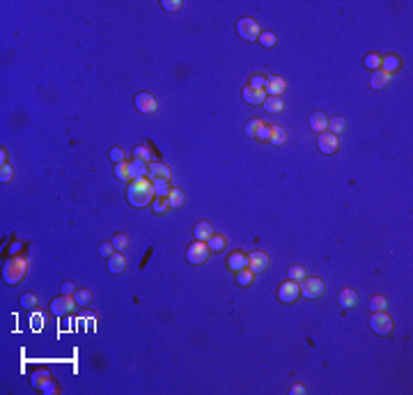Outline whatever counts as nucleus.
Wrapping results in <instances>:
<instances>
[{
    "label": "nucleus",
    "mask_w": 413,
    "mask_h": 395,
    "mask_svg": "<svg viewBox=\"0 0 413 395\" xmlns=\"http://www.w3.org/2000/svg\"><path fill=\"white\" fill-rule=\"evenodd\" d=\"M156 198V193H154V186H152L150 179H131L127 186V200L131 207H147L152 205V200Z\"/></svg>",
    "instance_id": "obj_1"
},
{
    "label": "nucleus",
    "mask_w": 413,
    "mask_h": 395,
    "mask_svg": "<svg viewBox=\"0 0 413 395\" xmlns=\"http://www.w3.org/2000/svg\"><path fill=\"white\" fill-rule=\"evenodd\" d=\"M28 276V260L26 257H9L2 267V281L7 285H19Z\"/></svg>",
    "instance_id": "obj_2"
},
{
    "label": "nucleus",
    "mask_w": 413,
    "mask_h": 395,
    "mask_svg": "<svg viewBox=\"0 0 413 395\" xmlns=\"http://www.w3.org/2000/svg\"><path fill=\"white\" fill-rule=\"evenodd\" d=\"M370 329L377 336H390L392 333V329H395V322H392V317L388 315L386 310H381V312H372V317H370Z\"/></svg>",
    "instance_id": "obj_3"
},
{
    "label": "nucleus",
    "mask_w": 413,
    "mask_h": 395,
    "mask_svg": "<svg viewBox=\"0 0 413 395\" xmlns=\"http://www.w3.org/2000/svg\"><path fill=\"white\" fill-rule=\"evenodd\" d=\"M236 35L241 37L243 42H257L259 35H262V30H259V26L253 19H239L236 21Z\"/></svg>",
    "instance_id": "obj_4"
},
{
    "label": "nucleus",
    "mask_w": 413,
    "mask_h": 395,
    "mask_svg": "<svg viewBox=\"0 0 413 395\" xmlns=\"http://www.w3.org/2000/svg\"><path fill=\"white\" fill-rule=\"evenodd\" d=\"M209 255H211V251H209V246H206L205 241H193L191 246L186 248V260H188V264H205V262L209 260Z\"/></svg>",
    "instance_id": "obj_5"
},
{
    "label": "nucleus",
    "mask_w": 413,
    "mask_h": 395,
    "mask_svg": "<svg viewBox=\"0 0 413 395\" xmlns=\"http://www.w3.org/2000/svg\"><path fill=\"white\" fill-rule=\"evenodd\" d=\"M32 386H35L37 391H42V393H57L55 381H53V377H51V372L46 367L32 372Z\"/></svg>",
    "instance_id": "obj_6"
},
{
    "label": "nucleus",
    "mask_w": 413,
    "mask_h": 395,
    "mask_svg": "<svg viewBox=\"0 0 413 395\" xmlns=\"http://www.w3.org/2000/svg\"><path fill=\"white\" fill-rule=\"evenodd\" d=\"M299 287H301V296H306V299H310V301L324 296V292H326V285H324L321 278H306Z\"/></svg>",
    "instance_id": "obj_7"
},
{
    "label": "nucleus",
    "mask_w": 413,
    "mask_h": 395,
    "mask_svg": "<svg viewBox=\"0 0 413 395\" xmlns=\"http://www.w3.org/2000/svg\"><path fill=\"white\" fill-rule=\"evenodd\" d=\"M276 296H278L280 304H294V301H296V299L301 296L299 282H294V281L280 282V285H278V292H276Z\"/></svg>",
    "instance_id": "obj_8"
},
{
    "label": "nucleus",
    "mask_w": 413,
    "mask_h": 395,
    "mask_svg": "<svg viewBox=\"0 0 413 395\" xmlns=\"http://www.w3.org/2000/svg\"><path fill=\"white\" fill-rule=\"evenodd\" d=\"M76 308V301H74V296H57V299H53L51 301V312L55 315V317H64V315H69V312Z\"/></svg>",
    "instance_id": "obj_9"
},
{
    "label": "nucleus",
    "mask_w": 413,
    "mask_h": 395,
    "mask_svg": "<svg viewBox=\"0 0 413 395\" xmlns=\"http://www.w3.org/2000/svg\"><path fill=\"white\" fill-rule=\"evenodd\" d=\"M269 264L271 260L266 251H253V253H248V269L253 274H264L269 269Z\"/></svg>",
    "instance_id": "obj_10"
},
{
    "label": "nucleus",
    "mask_w": 413,
    "mask_h": 395,
    "mask_svg": "<svg viewBox=\"0 0 413 395\" xmlns=\"http://www.w3.org/2000/svg\"><path fill=\"white\" fill-rule=\"evenodd\" d=\"M317 147H319L321 154H335V152L340 149V141H337V136H333L331 131H324V134H319V138H317Z\"/></svg>",
    "instance_id": "obj_11"
},
{
    "label": "nucleus",
    "mask_w": 413,
    "mask_h": 395,
    "mask_svg": "<svg viewBox=\"0 0 413 395\" xmlns=\"http://www.w3.org/2000/svg\"><path fill=\"white\" fill-rule=\"evenodd\" d=\"M135 108H138L140 113H145V115H154V113H156V108H158V104H156V99L152 97L150 92H138V94H135Z\"/></svg>",
    "instance_id": "obj_12"
},
{
    "label": "nucleus",
    "mask_w": 413,
    "mask_h": 395,
    "mask_svg": "<svg viewBox=\"0 0 413 395\" xmlns=\"http://www.w3.org/2000/svg\"><path fill=\"white\" fill-rule=\"evenodd\" d=\"M266 99V90L264 87H255V85H246L243 87V101H248L250 106H262Z\"/></svg>",
    "instance_id": "obj_13"
},
{
    "label": "nucleus",
    "mask_w": 413,
    "mask_h": 395,
    "mask_svg": "<svg viewBox=\"0 0 413 395\" xmlns=\"http://www.w3.org/2000/svg\"><path fill=\"white\" fill-rule=\"evenodd\" d=\"M147 177H150V182H154V179H168V182H170V179H172V170L168 168L165 163H161V161H152Z\"/></svg>",
    "instance_id": "obj_14"
},
{
    "label": "nucleus",
    "mask_w": 413,
    "mask_h": 395,
    "mask_svg": "<svg viewBox=\"0 0 413 395\" xmlns=\"http://www.w3.org/2000/svg\"><path fill=\"white\" fill-rule=\"evenodd\" d=\"M266 97H283V92L287 90V83H285V78H280V76H271L269 78V83H266Z\"/></svg>",
    "instance_id": "obj_15"
},
{
    "label": "nucleus",
    "mask_w": 413,
    "mask_h": 395,
    "mask_svg": "<svg viewBox=\"0 0 413 395\" xmlns=\"http://www.w3.org/2000/svg\"><path fill=\"white\" fill-rule=\"evenodd\" d=\"M228 267L232 269V271H241V269H248V253H243V251H236V253H232L228 257Z\"/></svg>",
    "instance_id": "obj_16"
},
{
    "label": "nucleus",
    "mask_w": 413,
    "mask_h": 395,
    "mask_svg": "<svg viewBox=\"0 0 413 395\" xmlns=\"http://www.w3.org/2000/svg\"><path fill=\"white\" fill-rule=\"evenodd\" d=\"M337 301H340L342 308H356V304H358V292L354 287H344L340 292V296H337Z\"/></svg>",
    "instance_id": "obj_17"
},
{
    "label": "nucleus",
    "mask_w": 413,
    "mask_h": 395,
    "mask_svg": "<svg viewBox=\"0 0 413 395\" xmlns=\"http://www.w3.org/2000/svg\"><path fill=\"white\" fill-rule=\"evenodd\" d=\"M228 244H230L228 237H225V234H218V232H214L209 237V241H206V246H209L211 253H223V251L228 248Z\"/></svg>",
    "instance_id": "obj_18"
},
{
    "label": "nucleus",
    "mask_w": 413,
    "mask_h": 395,
    "mask_svg": "<svg viewBox=\"0 0 413 395\" xmlns=\"http://www.w3.org/2000/svg\"><path fill=\"white\" fill-rule=\"evenodd\" d=\"M402 69V60H399V56H395V53H390V56L381 57V71H386L388 76L390 74H395V71Z\"/></svg>",
    "instance_id": "obj_19"
},
{
    "label": "nucleus",
    "mask_w": 413,
    "mask_h": 395,
    "mask_svg": "<svg viewBox=\"0 0 413 395\" xmlns=\"http://www.w3.org/2000/svg\"><path fill=\"white\" fill-rule=\"evenodd\" d=\"M124 269H127V260H124V255H122L120 251L108 257V271H110V274L117 276V274H122Z\"/></svg>",
    "instance_id": "obj_20"
},
{
    "label": "nucleus",
    "mask_w": 413,
    "mask_h": 395,
    "mask_svg": "<svg viewBox=\"0 0 413 395\" xmlns=\"http://www.w3.org/2000/svg\"><path fill=\"white\" fill-rule=\"evenodd\" d=\"M193 234H195V241H209V237L214 234V227H211V223L209 221H200L198 226H195V230H193Z\"/></svg>",
    "instance_id": "obj_21"
},
{
    "label": "nucleus",
    "mask_w": 413,
    "mask_h": 395,
    "mask_svg": "<svg viewBox=\"0 0 413 395\" xmlns=\"http://www.w3.org/2000/svg\"><path fill=\"white\" fill-rule=\"evenodd\" d=\"M129 172H131V179H143L150 172V163L133 159V163H129Z\"/></svg>",
    "instance_id": "obj_22"
},
{
    "label": "nucleus",
    "mask_w": 413,
    "mask_h": 395,
    "mask_svg": "<svg viewBox=\"0 0 413 395\" xmlns=\"http://www.w3.org/2000/svg\"><path fill=\"white\" fill-rule=\"evenodd\" d=\"M388 81H390V76H388L386 71H381V69H377V71H372V74H370V87H372V90H384L386 85H388Z\"/></svg>",
    "instance_id": "obj_23"
},
{
    "label": "nucleus",
    "mask_w": 413,
    "mask_h": 395,
    "mask_svg": "<svg viewBox=\"0 0 413 395\" xmlns=\"http://www.w3.org/2000/svg\"><path fill=\"white\" fill-rule=\"evenodd\" d=\"M271 145H276V147H280V145H285L287 142V131L283 127H278V124H271V138H269Z\"/></svg>",
    "instance_id": "obj_24"
},
{
    "label": "nucleus",
    "mask_w": 413,
    "mask_h": 395,
    "mask_svg": "<svg viewBox=\"0 0 413 395\" xmlns=\"http://www.w3.org/2000/svg\"><path fill=\"white\" fill-rule=\"evenodd\" d=\"M310 127H312V131H317V134H324L328 129V117L324 113H312L310 115Z\"/></svg>",
    "instance_id": "obj_25"
},
{
    "label": "nucleus",
    "mask_w": 413,
    "mask_h": 395,
    "mask_svg": "<svg viewBox=\"0 0 413 395\" xmlns=\"http://www.w3.org/2000/svg\"><path fill=\"white\" fill-rule=\"evenodd\" d=\"M74 301H76V306H80V308H83V306H90L92 304V292L87 287H78L74 292Z\"/></svg>",
    "instance_id": "obj_26"
},
{
    "label": "nucleus",
    "mask_w": 413,
    "mask_h": 395,
    "mask_svg": "<svg viewBox=\"0 0 413 395\" xmlns=\"http://www.w3.org/2000/svg\"><path fill=\"white\" fill-rule=\"evenodd\" d=\"M165 200H168V207H170V209H177V207L184 205L186 198H184V193H181L179 189H170V193H168Z\"/></svg>",
    "instance_id": "obj_27"
},
{
    "label": "nucleus",
    "mask_w": 413,
    "mask_h": 395,
    "mask_svg": "<svg viewBox=\"0 0 413 395\" xmlns=\"http://www.w3.org/2000/svg\"><path fill=\"white\" fill-rule=\"evenodd\" d=\"M269 113H280L283 108H285V104H283V97H266L262 104Z\"/></svg>",
    "instance_id": "obj_28"
},
{
    "label": "nucleus",
    "mask_w": 413,
    "mask_h": 395,
    "mask_svg": "<svg viewBox=\"0 0 413 395\" xmlns=\"http://www.w3.org/2000/svg\"><path fill=\"white\" fill-rule=\"evenodd\" d=\"M152 186H154V193H156V198H168V193H170V182L168 179H154L152 182Z\"/></svg>",
    "instance_id": "obj_29"
},
{
    "label": "nucleus",
    "mask_w": 413,
    "mask_h": 395,
    "mask_svg": "<svg viewBox=\"0 0 413 395\" xmlns=\"http://www.w3.org/2000/svg\"><path fill=\"white\" fill-rule=\"evenodd\" d=\"M115 177H117L120 182H131V172H129V163L127 161L115 163Z\"/></svg>",
    "instance_id": "obj_30"
},
{
    "label": "nucleus",
    "mask_w": 413,
    "mask_h": 395,
    "mask_svg": "<svg viewBox=\"0 0 413 395\" xmlns=\"http://www.w3.org/2000/svg\"><path fill=\"white\" fill-rule=\"evenodd\" d=\"M344 127H347V122H344V117H333V120H328V129L326 131H331L333 136H337V134H342L344 131Z\"/></svg>",
    "instance_id": "obj_31"
},
{
    "label": "nucleus",
    "mask_w": 413,
    "mask_h": 395,
    "mask_svg": "<svg viewBox=\"0 0 413 395\" xmlns=\"http://www.w3.org/2000/svg\"><path fill=\"white\" fill-rule=\"evenodd\" d=\"M253 278H255V274H253L250 269H241V271H236V282H239L241 287L253 285Z\"/></svg>",
    "instance_id": "obj_32"
},
{
    "label": "nucleus",
    "mask_w": 413,
    "mask_h": 395,
    "mask_svg": "<svg viewBox=\"0 0 413 395\" xmlns=\"http://www.w3.org/2000/svg\"><path fill=\"white\" fill-rule=\"evenodd\" d=\"M363 64L370 71H377V69H381V57H379L377 53H367V56L363 57Z\"/></svg>",
    "instance_id": "obj_33"
},
{
    "label": "nucleus",
    "mask_w": 413,
    "mask_h": 395,
    "mask_svg": "<svg viewBox=\"0 0 413 395\" xmlns=\"http://www.w3.org/2000/svg\"><path fill=\"white\" fill-rule=\"evenodd\" d=\"M388 308V301H386V296H372L370 299V310L372 312H381V310H386Z\"/></svg>",
    "instance_id": "obj_34"
},
{
    "label": "nucleus",
    "mask_w": 413,
    "mask_h": 395,
    "mask_svg": "<svg viewBox=\"0 0 413 395\" xmlns=\"http://www.w3.org/2000/svg\"><path fill=\"white\" fill-rule=\"evenodd\" d=\"M152 209H154L156 216H163L170 207H168V200H165V198H154V200H152Z\"/></svg>",
    "instance_id": "obj_35"
},
{
    "label": "nucleus",
    "mask_w": 413,
    "mask_h": 395,
    "mask_svg": "<svg viewBox=\"0 0 413 395\" xmlns=\"http://www.w3.org/2000/svg\"><path fill=\"white\" fill-rule=\"evenodd\" d=\"M308 278V274H306V269L301 267V264H294L292 269H289V281H294V282H303Z\"/></svg>",
    "instance_id": "obj_36"
},
{
    "label": "nucleus",
    "mask_w": 413,
    "mask_h": 395,
    "mask_svg": "<svg viewBox=\"0 0 413 395\" xmlns=\"http://www.w3.org/2000/svg\"><path fill=\"white\" fill-rule=\"evenodd\" d=\"M133 159L145 161V163H152V152L145 147V145H138V147H133Z\"/></svg>",
    "instance_id": "obj_37"
},
{
    "label": "nucleus",
    "mask_w": 413,
    "mask_h": 395,
    "mask_svg": "<svg viewBox=\"0 0 413 395\" xmlns=\"http://www.w3.org/2000/svg\"><path fill=\"white\" fill-rule=\"evenodd\" d=\"M257 42L262 44V46H266V49H271V46H276V32H271V30H262V35H259Z\"/></svg>",
    "instance_id": "obj_38"
},
{
    "label": "nucleus",
    "mask_w": 413,
    "mask_h": 395,
    "mask_svg": "<svg viewBox=\"0 0 413 395\" xmlns=\"http://www.w3.org/2000/svg\"><path fill=\"white\" fill-rule=\"evenodd\" d=\"M262 122L264 120H248V124H246V136H248V138H257L259 129H262Z\"/></svg>",
    "instance_id": "obj_39"
},
{
    "label": "nucleus",
    "mask_w": 413,
    "mask_h": 395,
    "mask_svg": "<svg viewBox=\"0 0 413 395\" xmlns=\"http://www.w3.org/2000/svg\"><path fill=\"white\" fill-rule=\"evenodd\" d=\"M110 241H113L115 251H124V248L129 246V237H127V234H124V232H117V234H115V237H113V239H110Z\"/></svg>",
    "instance_id": "obj_40"
},
{
    "label": "nucleus",
    "mask_w": 413,
    "mask_h": 395,
    "mask_svg": "<svg viewBox=\"0 0 413 395\" xmlns=\"http://www.w3.org/2000/svg\"><path fill=\"white\" fill-rule=\"evenodd\" d=\"M12 177H14V170H12V166H9V163H2V166H0V182H2V184H9V182H12Z\"/></svg>",
    "instance_id": "obj_41"
},
{
    "label": "nucleus",
    "mask_w": 413,
    "mask_h": 395,
    "mask_svg": "<svg viewBox=\"0 0 413 395\" xmlns=\"http://www.w3.org/2000/svg\"><path fill=\"white\" fill-rule=\"evenodd\" d=\"M19 301H21V308H26V310H32V308L37 306V296L28 292V294H23Z\"/></svg>",
    "instance_id": "obj_42"
},
{
    "label": "nucleus",
    "mask_w": 413,
    "mask_h": 395,
    "mask_svg": "<svg viewBox=\"0 0 413 395\" xmlns=\"http://www.w3.org/2000/svg\"><path fill=\"white\" fill-rule=\"evenodd\" d=\"M269 138H271V124H269V122H262V129H259V134H257L255 141L269 142Z\"/></svg>",
    "instance_id": "obj_43"
},
{
    "label": "nucleus",
    "mask_w": 413,
    "mask_h": 395,
    "mask_svg": "<svg viewBox=\"0 0 413 395\" xmlns=\"http://www.w3.org/2000/svg\"><path fill=\"white\" fill-rule=\"evenodd\" d=\"M99 253H101V255H103V257H106V260H108V257H110V255H113V253H117V251H115L113 241H103V244H101V246H99Z\"/></svg>",
    "instance_id": "obj_44"
},
{
    "label": "nucleus",
    "mask_w": 413,
    "mask_h": 395,
    "mask_svg": "<svg viewBox=\"0 0 413 395\" xmlns=\"http://www.w3.org/2000/svg\"><path fill=\"white\" fill-rule=\"evenodd\" d=\"M266 83H269V78L264 76V74H255L248 81V85H255V87H266Z\"/></svg>",
    "instance_id": "obj_45"
},
{
    "label": "nucleus",
    "mask_w": 413,
    "mask_h": 395,
    "mask_svg": "<svg viewBox=\"0 0 413 395\" xmlns=\"http://www.w3.org/2000/svg\"><path fill=\"white\" fill-rule=\"evenodd\" d=\"M161 5H163V9H168V12H177V9L181 7V2H179V0H163Z\"/></svg>",
    "instance_id": "obj_46"
},
{
    "label": "nucleus",
    "mask_w": 413,
    "mask_h": 395,
    "mask_svg": "<svg viewBox=\"0 0 413 395\" xmlns=\"http://www.w3.org/2000/svg\"><path fill=\"white\" fill-rule=\"evenodd\" d=\"M110 159H113V163H120V161H124V149H120V147H113V149H110Z\"/></svg>",
    "instance_id": "obj_47"
},
{
    "label": "nucleus",
    "mask_w": 413,
    "mask_h": 395,
    "mask_svg": "<svg viewBox=\"0 0 413 395\" xmlns=\"http://www.w3.org/2000/svg\"><path fill=\"white\" fill-rule=\"evenodd\" d=\"M76 285H74V282H64L62 285V294H67V296H74V292H76Z\"/></svg>",
    "instance_id": "obj_48"
},
{
    "label": "nucleus",
    "mask_w": 413,
    "mask_h": 395,
    "mask_svg": "<svg viewBox=\"0 0 413 395\" xmlns=\"http://www.w3.org/2000/svg\"><path fill=\"white\" fill-rule=\"evenodd\" d=\"M292 395H306V386H303V384H294Z\"/></svg>",
    "instance_id": "obj_49"
},
{
    "label": "nucleus",
    "mask_w": 413,
    "mask_h": 395,
    "mask_svg": "<svg viewBox=\"0 0 413 395\" xmlns=\"http://www.w3.org/2000/svg\"><path fill=\"white\" fill-rule=\"evenodd\" d=\"M0 159H2V163H7V152L5 149H0Z\"/></svg>",
    "instance_id": "obj_50"
}]
</instances>
